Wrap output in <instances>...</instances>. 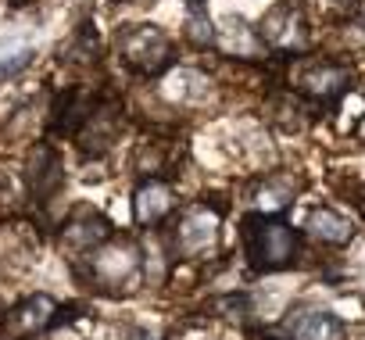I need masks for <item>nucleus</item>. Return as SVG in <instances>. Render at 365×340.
<instances>
[{
  "label": "nucleus",
  "mask_w": 365,
  "mask_h": 340,
  "mask_svg": "<svg viewBox=\"0 0 365 340\" xmlns=\"http://www.w3.org/2000/svg\"><path fill=\"white\" fill-rule=\"evenodd\" d=\"M244 240H247L251 262L262 272L283 269L297 254V230H290V222L283 219H251L244 230Z\"/></svg>",
  "instance_id": "f257e3e1"
},
{
  "label": "nucleus",
  "mask_w": 365,
  "mask_h": 340,
  "mask_svg": "<svg viewBox=\"0 0 365 340\" xmlns=\"http://www.w3.org/2000/svg\"><path fill=\"white\" fill-rule=\"evenodd\" d=\"M122 61L140 76H158L172 61V40L158 26H122L118 33Z\"/></svg>",
  "instance_id": "f03ea898"
},
{
  "label": "nucleus",
  "mask_w": 365,
  "mask_h": 340,
  "mask_svg": "<svg viewBox=\"0 0 365 340\" xmlns=\"http://www.w3.org/2000/svg\"><path fill=\"white\" fill-rule=\"evenodd\" d=\"M351 83V72L344 65H333V61H315V65H304L297 72V86L315 97V101H333L347 90Z\"/></svg>",
  "instance_id": "7ed1b4c3"
},
{
  "label": "nucleus",
  "mask_w": 365,
  "mask_h": 340,
  "mask_svg": "<svg viewBox=\"0 0 365 340\" xmlns=\"http://www.w3.org/2000/svg\"><path fill=\"white\" fill-rule=\"evenodd\" d=\"M258 36L272 47H301L304 43V29H301V15L290 8V4H279L272 8L262 26H258Z\"/></svg>",
  "instance_id": "20e7f679"
},
{
  "label": "nucleus",
  "mask_w": 365,
  "mask_h": 340,
  "mask_svg": "<svg viewBox=\"0 0 365 340\" xmlns=\"http://www.w3.org/2000/svg\"><path fill=\"white\" fill-rule=\"evenodd\" d=\"M172 205H175V194H172V187L161 183V180H147V183L136 190V197H133L136 222H143V226H158V222L172 212Z\"/></svg>",
  "instance_id": "39448f33"
},
{
  "label": "nucleus",
  "mask_w": 365,
  "mask_h": 340,
  "mask_svg": "<svg viewBox=\"0 0 365 340\" xmlns=\"http://www.w3.org/2000/svg\"><path fill=\"white\" fill-rule=\"evenodd\" d=\"M287 329H290L294 340H340L344 336V322L333 311H322V308L301 311Z\"/></svg>",
  "instance_id": "423d86ee"
},
{
  "label": "nucleus",
  "mask_w": 365,
  "mask_h": 340,
  "mask_svg": "<svg viewBox=\"0 0 365 340\" xmlns=\"http://www.w3.org/2000/svg\"><path fill=\"white\" fill-rule=\"evenodd\" d=\"M215 226H219V219L212 212H205V208L190 212L187 219H182V226H179V251L182 254H197L208 244H215Z\"/></svg>",
  "instance_id": "0eeeda50"
},
{
  "label": "nucleus",
  "mask_w": 365,
  "mask_h": 340,
  "mask_svg": "<svg viewBox=\"0 0 365 340\" xmlns=\"http://www.w3.org/2000/svg\"><path fill=\"white\" fill-rule=\"evenodd\" d=\"M54 311H58V304H54L47 294H36V297H29L26 304H19V308L8 315V329H11L15 336H26L29 329H43V326L54 319Z\"/></svg>",
  "instance_id": "6e6552de"
},
{
  "label": "nucleus",
  "mask_w": 365,
  "mask_h": 340,
  "mask_svg": "<svg viewBox=\"0 0 365 340\" xmlns=\"http://www.w3.org/2000/svg\"><path fill=\"white\" fill-rule=\"evenodd\" d=\"M308 230H312L319 240H326V244H347V240L354 237L351 219L340 215V212H333V208H315V212L308 215Z\"/></svg>",
  "instance_id": "1a4fd4ad"
},
{
  "label": "nucleus",
  "mask_w": 365,
  "mask_h": 340,
  "mask_svg": "<svg viewBox=\"0 0 365 340\" xmlns=\"http://www.w3.org/2000/svg\"><path fill=\"white\" fill-rule=\"evenodd\" d=\"M208 93V79L201 72H190V68H175L168 79H165V97L172 101H201Z\"/></svg>",
  "instance_id": "9d476101"
},
{
  "label": "nucleus",
  "mask_w": 365,
  "mask_h": 340,
  "mask_svg": "<svg viewBox=\"0 0 365 340\" xmlns=\"http://www.w3.org/2000/svg\"><path fill=\"white\" fill-rule=\"evenodd\" d=\"M187 29H190V36H194L197 43H215V29H212V22H208V19H201L197 11L190 15Z\"/></svg>",
  "instance_id": "9b49d317"
},
{
  "label": "nucleus",
  "mask_w": 365,
  "mask_h": 340,
  "mask_svg": "<svg viewBox=\"0 0 365 340\" xmlns=\"http://www.w3.org/2000/svg\"><path fill=\"white\" fill-rule=\"evenodd\" d=\"M33 61V51H15V54H8L4 61H0V79H8V76H15L19 68H26Z\"/></svg>",
  "instance_id": "f8f14e48"
},
{
  "label": "nucleus",
  "mask_w": 365,
  "mask_h": 340,
  "mask_svg": "<svg viewBox=\"0 0 365 340\" xmlns=\"http://www.w3.org/2000/svg\"><path fill=\"white\" fill-rule=\"evenodd\" d=\"M333 4H351V0H333Z\"/></svg>",
  "instance_id": "ddd939ff"
}]
</instances>
